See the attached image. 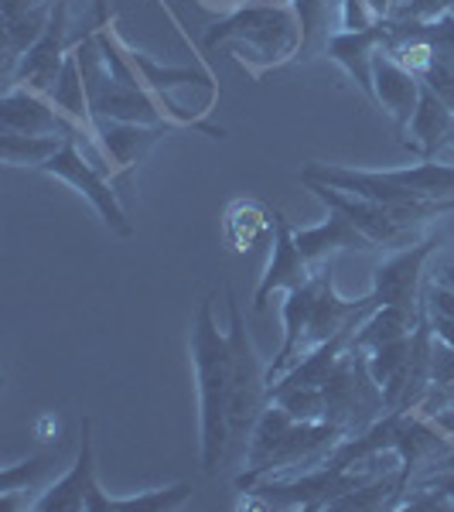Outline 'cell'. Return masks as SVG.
<instances>
[{"mask_svg":"<svg viewBox=\"0 0 454 512\" xmlns=\"http://www.w3.org/2000/svg\"><path fill=\"white\" fill-rule=\"evenodd\" d=\"M216 291L205 294L192 321V359L198 379V407H202V468L216 475L233 458L229 437V396H233V342L219 332Z\"/></svg>","mask_w":454,"mask_h":512,"instance_id":"1","label":"cell"},{"mask_svg":"<svg viewBox=\"0 0 454 512\" xmlns=\"http://www.w3.org/2000/svg\"><path fill=\"white\" fill-rule=\"evenodd\" d=\"M390 472H403L400 451H376L366 454L349 465H318L308 472H291L277 478H263L253 489L243 492L239 509H304V512H321L332 509L335 499H342L345 492L362 489L373 478H383Z\"/></svg>","mask_w":454,"mask_h":512,"instance_id":"2","label":"cell"},{"mask_svg":"<svg viewBox=\"0 0 454 512\" xmlns=\"http://www.w3.org/2000/svg\"><path fill=\"white\" fill-rule=\"evenodd\" d=\"M219 45H233L239 55L246 48L243 65L253 76H263L267 69H277L284 62L297 59L301 48V21L294 4H260L250 0L243 7H233L222 21L209 24L202 35V48L212 52Z\"/></svg>","mask_w":454,"mask_h":512,"instance_id":"3","label":"cell"},{"mask_svg":"<svg viewBox=\"0 0 454 512\" xmlns=\"http://www.w3.org/2000/svg\"><path fill=\"white\" fill-rule=\"evenodd\" d=\"M297 178H301V185L304 181H321V185L338 188V192L373 198V202H393V205L454 198V168L441 161H420L414 168H386V171L308 161Z\"/></svg>","mask_w":454,"mask_h":512,"instance_id":"4","label":"cell"},{"mask_svg":"<svg viewBox=\"0 0 454 512\" xmlns=\"http://www.w3.org/2000/svg\"><path fill=\"white\" fill-rule=\"evenodd\" d=\"M304 188H311L315 198L328 209L345 212L362 236L373 239L376 250L383 253H396L407 250V246L420 243L434 219L451 216L454 212V198H441V202H373V198H359L349 192H338V188H328L321 181H304Z\"/></svg>","mask_w":454,"mask_h":512,"instance_id":"5","label":"cell"},{"mask_svg":"<svg viewBox=\"0 0 454 512\" xmlns=\"http://www.w3.org/2000/svg\"><path fill=\"white\" fill-rule=\"evenodd\" d=\"M321 393H325V420L345 431V437L369 431L386 414L383 386L369 373V352L356 342L338 355Z\"/></svg>","mask_w":454,"mask_h":512,"instance_id":"6","label":"cell"},{"mask_svg":"<svg viewBox=\"0 0 454 512\" xmlns=\"http://www.w3.org/2000/svg\"><path fill=\"white\" fill-rule=\"evenodd\" d=\"M229 308V342H233V396H229V437H233V454L246 451L250 431L257 417L267 407V366L260 362V352L253 345V335L243 321L233 287H226Z\"/></svg>","mask_w":454,"mask_h":512,"instance_id":"7","label":"cell"},{"mask_svg":"<svg viewBox=\"0 0 454 512\" xmlns=\"http://www.w3.org/2000/svg\"><path fill=\"white\" fill-rule=\"evenodd\" d=\"M342 441H345V431H338L328 420H294V427L284 434V441L277 444L274 454H270L260 468H243V472L236 475V489L246 492L257 482H263V478L308 472V468L325 465L328 454Z\"/></svg>","mask_w":454,"mask_h":512,"instance_id":"8","label":"cell"},{"mask_svg":"<svg viewBox=\"0 0 454 512\" xmlns=\"http://www.w3.org/2000/svg\"><path fill=\"white\" fill-rule=\"evenodd\" d=\"M38 171H45V175L65 181V185H72L79 195H86L89 202H93V209L99 212V216H103V222L117 236H134V226H130L127 209H123L113 178H106L103 171H99L96 164L89 161L86 154H82V147L76 144V137L65 140L62 151H55Z\"/></svg>","mask_w":454,"mask_h":512,"instance_id":"9","label":"cell"},{"mask_svg":"<svg viewBox=\"0 0 454 512\" xmlns=\"http://www.w3.org/2000/svg\"><path fill=\"white\" fill-rule=\"evenodd\" d=\"M106 492L96 478V451H93V420L82 417V441L72 468L55 478L35 499L31 512H103Z\"/></svg>","mask_w":454,"mask_h":512,"instance_id":"10","label":"cell"},{"mask_svg":"<svg viewBox=\"0 0 454 512\" xmlns=\"http://www.w3.org/2000/svg\"><path fill=\"white\" fill-rule=\"evenodd\" d=\"M441 239L424 236L420 243L396 250L373 270V297L376 304H400V308H420V291L427 280V263L437 253Z\"/></svg>","mask_w":454,"mask_h":512,"instance_id":"11","label":"cell"},{"mask_svg":"<svg viewBox=\"0 0 454 512\" xmlns=\"http://www.w3.org/2000/svg\"><path fill=\"white\" fill-rule=\"evenodd\" d=\"M0 127L31 137H76L82 130H89L72 117H65L45 93H35V89L24 86H14L0 96Z\"/></svg>","mask_w":454,"mask_h":512,"instance_id":"12","label":"cell"},{"mask_svg":"<svg viewBox=\"0 0 454 512\" xmlns=\"http://www.w3.org/2000/svg\"><path fill=\"white\" fill-rule=\"evenodd\" d=\"M171 127H175V123H123V120L93 117V134L99 140V147H103L113 171L120 175L117 192L130 181V171L158 147V140L168 134Z\"/></svg>","mask_w":454,"mask_h":512,"instance_id":"13","label":"cell"},{"mask_svg":"<svg viewBox=\"0 0 454 512\" xmlns=\"http://www.w3.org/2000/svg\"><path fill=\"white\" fill-rule=\"evenodd\" d=\"M270 246H274V250H270V263L257 284V294H253V311L267 308L274 291H294V287L308 284V280L315 277V267L297 250L291 219L280 209H274V236H270Z\"/></svg>","mask_w":454,"mask_h":512,"instance_id":"14","label":"cell"},{"mask_svg":"<svg viewBox=\"0 0 454 512\" xmlns=\"http://www.w3.org/2000/svg\"><path fill=\"white\" fill-rule=\"evenodd\" d=\"M420 93H424V82H420L414 72L403 69L393 55H386V52L376 55V62H373V103L393 120L396 137L400 140H403V134H407L410 120H414V113H417Z\"/></svg>","mask_w":454,"mask_h":512,"instance_id":"15","label":"cell"},{"mask_svg":"<svg viewBox=\"0 0 454 512\" xmlns=\"http://www.w3.org/2000/svg\"><path fill=\"white\" fill-rule=\"evenodd\" d=\"M294 239H297V250H301V256L311 267H318V263H325V260H335V253H342V250L376 253L373 239L362 236L356 229V222L338 209H328V219L318 222V226L294 229Z\"/></svg>","mask_w":454,"mask_h":512,"instance_id":"16","label":"cell"},{"mask_svg":"<svg viewBox=\"0 0 454 512\" xmlns=\"http://www.w3.org/2000/svg\"><path fill=\"white\" fill-rule=\"evenodd\" d=\"M451 134H454V110L444 103L441 96H434L431 89L424 86L420 103H417V113H414V120H410L400 147L414 151L420 161H434L437 154L448 147Z\"/></svg>","mask_w":454,"mask_h":512,"instance_id":"17","label":"cell"},{"mask_svg":"<svg viewBox=\"0 0 454 512\" xmlns=\"http://www.w3.org/2000/svg\"><path fill=\"white\" fill-rule=\"evenodd\" d=\"M379 52H383V24L369 31H338L325 48L328 59L349 72V79L362 89L369 103H373V62Z\"/></svg>","mask_w":454,"mask_h":512,"instance_id":"18","label":"cell"},{"mask_svg":"<svg viewBox=\"0 0 454 512\" xmlns=\"http://www.w3.org/2000/svg\"><path fill=\"white\" fill-rule=\"evenodd\" d=\"M301 21V48L294 62H311L325 55L332 35L342 31V0H291Z\"/></svg>","mask_w":454,"mask_h":512,"instance_id":"19","label":"cell"},{"mask_svg":"<svg viewBox=\"0 0 454 512\" xmlns=\"http://www.w3.org/2000/svg\"><path fill=\"white\" fill-rule=\"evenodd\" d=\"M222 233H226L236 253L253 250L263 236H274V209L257 202V198H233L226 209Z\"/></svg>","mask_w":454,"mask_h":512,"instance_id":"20","label":"cell"},{"mask_svg":"<svg viewBox=\"0 0 454 512\" xmlns=\"http://www.w3.org/2000/svg\"><path fill=\"white\" fill-rule=\"evenodd\" d=\"M420 321V308H400V304H379L366 315V321L359 325V332L352 342L359 345V349L373 352L379 345L386 342H396V338H407L414 335Z\"/></svg>","mask_w":454,"mask_h":512,"instance_id":"21","label":"cell"},{"mask_svg":"<svg viewBox=\"0 0 454 512\" xmlns=\"http://www.w3.org/2000/svg\"><path fill=\"white\" fill-rule=\"evenodd\" d=\"M62 451H65V444L59 441L55 448L31 454L21 465H7L4 472H0V499L18 495V492H38V495L45 492L48 478L55 475V468H59V461H62Z\"/></svg>","mask_w":454,"mask_h":512,"instance_id":"22","label":"cell"},{"mask_svg":"<svg viewBox=\"0 0 454 512\" xmlns=\"http://www.w3.org/2000/svg\"><path fill=\"white\" fill-rule=\"evenodd\" d=\"M407 492V482H403V472H390L383 478H373L362 489L345 492L342 499L332 502L328 512H383V509H396L400 495Z\"/></svg>","mask_w":454,"mask_h":512,"instance_id":"23","label":"cell"},{"mask_svg":"<svg viewBox=\"0 0 454 512\" xmlns=\"http://www.w3.org/2000/svg\"><path fill=\"white\" fill-rule=\"evenodd\" d=\"M291 427H294V417L287 414L284 407H277V403H267L263 414L257 417V424H253L250 441H246V451H243L246 468H260L263 461L274 454L277 444L284 441V434L291 431Z\"/></svg>","mask_w":454,"mask_h":512,"instance_id":"24","label":"cell"},{"mask_svg":"<svg viewBox=\"0 0 454 512\" xmlns=\"http://www.w3.org/2000/svg\"><path fill=\"white\" fill-rule=\"evenodd\" d=\"M48 99L59 106L65 117H72L76 123H82V127L93 130V110H89V93H86V82H82L76 52H69V59H65V65H62L59 82L48 89Z\"/></svg>","mask_w":454,"mask_h":512,"instance_id":"25","label":"cell"},{"mask_svg":"<svg viewBox=\"0 0 454 512\" xmlns=\"http://www.w3.org/2000/svg\"><path fill=\"white\" fill-rule=\"evenodd\" d=\"M69 137H31L14 134V130H0V158L4 164H18V168H41Z\"/></svg>","mask_w":454,"mask_h":512,"instance_id":"26","label":"cell"},{"mask_svg":"<svg viewBox=\"0 0 454 512\" xmlns=\"http://www.w3.org/2000/svg\"><path fill=\"white\" fill-rule=\"evenodd\" d=\"M188 499H192V485L178 482V485H168V489L130 495V499H113V495H106L103 512H171V509L185 506Z\"/></svg>","mask_w":454,"mask_h":512,"instance_id":"27","label":"cell"},{"mask_svg":"<svg viewBox=\"0 0 454 512\" xmlns=\"http://www.w3.org/2000/svg\"><path fill=\"white\" fill-rule=\"evenodd\" d=\"M267 400L284 407L294 420H325V393H321V386L277 383L267 390Z\"/></svg>","mask_w":454,"mask_h":512,"instance_id":"28","label":"cell"},{"mask_svg":"<svg viewBox=\"0 0 454 512\" xmlns=\"http://www.w3.org/2000/svg\"><path fill=\"white\" fill-rule=\"evenodd\" d=\"M407 359H410V335L396 338V342H386L369 352V373H373L379 386H386L403 366H407Z\"/></svg>","mask_w":454,"mask_h":512,"instance_id":"29","label":"cell"},{"mask_svg":"<svg viewBox=\"0 0 454 512\" xmlns=\"http://www.w3.org/2000/svg\"><path fill=\"white\" fill-rule=\"evenodd\" d=\"M454 0H403L390 18H414V21H437L451 14Z\"/></svg>","mask_w":454,"mask_h":512,"instance_id":"30","label":"cell"},{"mask_svg":"<svg viewBox=\"0 0 454 512\" xmlns=\"http://www.w3.org/2000/svg\"><path fill=\"white\" fill-rule=\"evenodd\" d=\"M420 82H424L427 89H431L434 96H441L444 103L454 110V62H441V59H434L431 69L420 76Z\"/></svg>","mask_w":454,"mask_h":512,"instance_id":"31","label":"cell"},{"mask_svg":"<svg viewBox=\"0 0 454 512\" xmlns=\"http://www.w3.org/2000/svg\"><path fill=\"white\" fill-rule=\"evenodd\" d=\"M376 24L379 18L366 0H342V31H369Z\"/></svg>","mask_w":454,"mask_h":512,"instance_id":"32","label":"cell"},{"mask_svg":"<svg viewBox=\"0 0 454 512\" xmlns=\"http://www.w3.org/2000/svg\"><path fill=\"white\" fill-rule=\"evenodd\" d=\"M431 379L434 383H454V345L441 342L434 335V352H431Z\"/></svg>","mask_w":454,"mask_h":512,"instance_id":"33","label":"cell"},{"mask_svg":"<svg viewBox=\"0 0 454 512\" xmlns=\"http://www.w3.org/2000/svg\"><path fill=\"white\" fill-rule=\"evenodd\" d=\"M427 277L437 280V284H444V287H451V291H454V253L451 256H441V260L434 263V270Z\"/></svg>","mask_w":454,"mask_h":512,"instance_id":"34","label":"cell"},{"mask_svg":"<svg viewBox=\"0 0 454 512\" xmlns=\"http://www.w3.org/2000/svg\"><path fill=\"white\" fill-rule=\"evenodd\" d=\"M414 482L434 485V489L448 492V499L454 502V472H431V475H424V478H414ZM414 482H410V485H414ZM410 485H407V489H410Z\"/></svg>","mask_w":454,"mask_h":512,"instance_id":"35","label":"cell"},{"mask_svg":"<svg viewBox=\"0 0 454 512\" xmlns=\"http://www.w3.org/2000/svg\"><path fill=\"white\" fill-rule=\"evenodd\" d=\"M427 321H431L434 335L441 338V342L454 345V318H427Z\"/></svg>","mask_w":454,"mask_h":512,"instance_id":"36","label":"cell"},{"mask_svg":"<svg viewBox=\"0 0 454 512\" xmlns=\"http://www.w3.org/2000/svg\"><path fill=\"white\" fill-rule=\"evenodd\" d=\"M260 4H291V0H260Z\"/></svg>","mask_w":454,"mask_h":512,"instance_id":"37","label":"cell"},{"mask_svg":"<svg viewBox=\"0 0 454 512\" xmlns=\"http://www.w3.org/2000/svg\"><path fill=\"white\" fill-rule=\"evenodd\" d=\"M448 147H451V151H454V134H451V140H448Z\"/></svg>","mask_w":454,"mask_h":512,"instance_id":"38","label":"cell"},{"mask_svg":"<svg viewBox=\"0 0 454 512\" xmlns=\"http://www.w3.org/2000/svg\"><path fill=\"white\" fill-rule=\"evenodd\" d=\"M451 11H454V7H451Z\"/></svg>","mask_w":454,"mask_h":512,"instance_id":"39","label":"cell"}]
</instances>
